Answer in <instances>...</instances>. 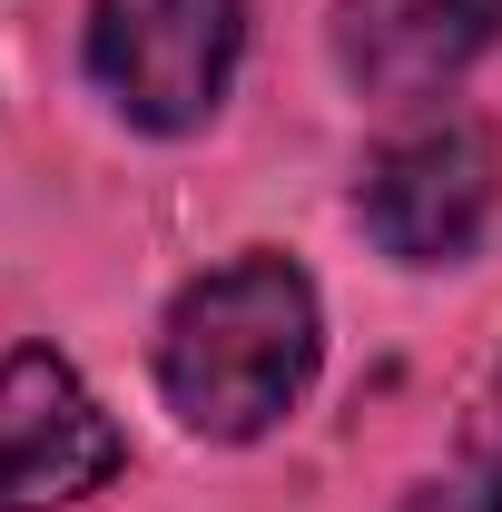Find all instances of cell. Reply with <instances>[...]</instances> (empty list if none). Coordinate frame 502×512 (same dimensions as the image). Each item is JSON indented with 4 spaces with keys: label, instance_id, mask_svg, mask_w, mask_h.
<instances>
[{
    "label": "cell",
    "instance_id": "6da1fadb",
    "mask_svg": "<svg viewBox=\"0 0 502 512\" xmlns=\"http://www.w3.org/2000/svg\"><path fill=\"white\" fill-rule=\"evenodd\" d=\"M325 365V306L315 276L276 247H247L178 286L158 316V394L207 444H256L306 404Z\"/></svg>",
    "mask_w": 502,
    "mask_h": 512
},
{
    "label": "cell",
    "instance_id": "7a4b0ae2",
    "mask_svg": "<svg viewBox=\"0 0 502 512\" xmlns=\"http://www.w3.org/2000/svg\"><path fill=\"white\" fill-rule=\"evenodd\" d=\"M79 60L99 99L148 138H197L247 60V0H89Z\"/></svg>",
    "mask_w": 502,
    "mask_h": 512
},
{
    "label": "cell",
    "instance_id": "3957f363",
    "mask_svg": "<svg viewBox=\"0 0 502 512\" xmlns=\"http://www.w3.org/2000/svg\"><path fill=\"white\" fill-rule=\"evenodd\" d=\"M502 197V148L483 119H434L404 128L394 148H375L365 188H355V217L394 266H463L493 227Z\"/></svg>",
    "mask_w": 502,
    "mask_h": 512
},
{
    "label": "cell",
    "instance_id": "277c9868",
    "mask_svg": "<svg viewBox=\"0 0 502 512\" xmlns=\"http://www.w3.org/2000/svg\"><path fill=\"white\" fill-rule=\"evenodd\" d=\"M128 473V434L60 345L0 355V512H69Z\"/></svg>",
    "mask_w": 502,
    "mask_h": 512
},
{
    "label": "cell",
    "instance_id": "5b68a950",
    "mask_svg": "<svg viewBox=\"0 0 502 512\" xmlns=\"http://www.w3.org/2000/svg\"><path fill=\"white\" fill-rule=\"evenodd\" d=\"M502 40V0H335L325 50L355 99H434Z\"/></svg>",
    "mask_w": 502,
    "mask_h": 512
},
{
    "label": "cell",
    "instance_id": "8992f818",
    "mask_svg": "<svg viewBox=\"0 0 502 512\" xmlns=\"http://www.w3.org/2000/svg\"><path fill=\"white\" fill-rule=\"evenodd\" d=\"M404 512H502V463H463V473H434L414 483Z\"/></svg>",
    "mask_w": 502,
    "mask_h": 512
},
{
    "label": "cell",
    "instance_id": "52a82bcc",
    "mask_svg": "<svg viewBox=\"0 0 502 512\" xmlns=\"http://www.w3.org/2000/svg\"><path fill=\"white\" fill-rule=\"evenodd\" d=\"M493 414H502V375H493Z\"/></svg>",
    "mask_w": 502,
    "mask_h": 512
}]
</instances>
